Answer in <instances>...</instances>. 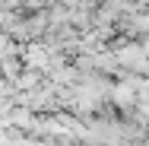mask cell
<instances>
[{
	"label": "cell",
	"instance_id": "1",
	"mask_svg": "<svg viewBox=\"0 0 149 146\" xmlns=\"http://www.w3.org/2000/svg\"><path fill=\"white\" fill-rule=\"evenodd\" d=\"M114 146H124V143H114Z\"/></svg>",
	"mask_w": 149,
	"mask_h": 146
}]
</instances>
